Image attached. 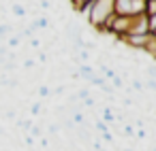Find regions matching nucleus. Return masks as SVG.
<instances>
[{
    "instance_id": "nucleus-1",
    "label": "nucleus",
    "mask_w": 156,
    "mask_h": 151,
    "mask_svg": "<svg viewBox=\"0 0 156 151\" xmlns=\"http://www.w3.org/2000/svg\"><path fill=\"white\" fill-rule=\"evenodd\" d=\"M113 13V0H94L92 7H90V13L86 15V22L98 32L103 22Z\"/></svg>"
},
{
    "instance_id": "nucleus-2",
    "label": "nucleus",
    "mask_w": 156,
    "mask_h": 151,
    "mask_svg": "<svg viewBox=\"0 0 156 151\" xmlns=\"http://www.w3.org/2000/svg\"><path fill=\"white\" fill-rule=\"evenodd\" d=\"M113 13L135 17L145 13V0H113Z\"/></svg>"
},
{
    "instance_id": "nucleus-3",
    "label": "nucleus",
    "mask_w": 156,
    "mask_h": 151,
    "mask_svg": "<svg viewBox=\"0 0 156 151\" xmlns=\"http://www.w3.org/2000/svg\"><path fill=\"white\" fill-rule=\"evenodd\" d=\"M152 41H154L152 34H126L120 43H124V47H128L133 51H143L145 53V49H147V45Z\"/></svg>"
},
{
    "instance_id": "nucleus-4",
    "label": "nucleus",
    "mask_w": 156,
    "mask_h": 151,
    "mask_svg": "<svg viewBox=\"0 0 156 151\" xmlns=\"http://www.w3.org/2000/svg\"><path fill=\"white\" fill-rule=\"evenodd\" d=\"M128 34H150V24H147V15H145V13L130 17Z\"/></svg>"
},
{
    "instance_id": "nucleus-5",
    "label": "nucleus",
    "mask_w": 156,
    "mask_h": 151,
    "mask_svg": "<svg viewBox=\"0 0 156 151\" xmlns=\"http://www.w3.org/2000/svg\"><path fill=\"white\" fill-rule=\"evenodd\" d=\"M41 113H43V102H41V100L32 102V104H30V117H37V115H41Z\"/></svg>"
},
{
    "instance_id": "nucleus-6",
    "label": "nucleus",
    "mask_w": 156,
    "mask_h": 151,
    "mask_svg": "<svg viewBox=\"0 0 156 151\" xmlns=\"http://www.w3.org/2000/svg\"><path fill=\"white\" fill-rule=\"evenodd\" d=\"M156 13V0H145V15H154Z\"/></svg>"
},
{
    "instance_id": "nucleus-7",
    "label": "nucleus",
    "mask_w": 156,
    "mask_h": 151,
    "mask_svg": "<svg viewBox=\"0 0 156 151\" xmlns=\"http://www.w3.org/2000/svg\"><path fill=\"white\" fill-rule=\"evenodd\" d=\"M13 15L15 17H26V7L24 5H13Z\"/></svg>"
},
{
    "instance_id": "nucleus-8",
    "label": "nucleus",
    "mask_w": 156,
    "mask_h": 151,
    "mask_svg": "<svg viewBox=\"0 0 156 151\" xmlns=\"http://www.w3.org/2000/svg\"><path fill=\"white\" fill-rule=\"evenodd\" d=\"M43 45H41V39H37V36H30V49H41Z\"/></svg>"
},
{
    "instance_id": "nucleus-9",
    "label": "nucleus",
    "mask_w": 156,
    "mask_h": 151,
    "mask_svg": "<svg viewBox=\"0 0 156 151\" xmlns=\"http://www.w3.org/2000/svg\"><path fill=\"white\" fill-rule=\"evenodd\" d=\"M17 126H20L22 130H30V126H32V119H17Z\"/></svg>"
},
{
    "instance_id": "nucleus-10",
    "label": "nucleus",
    "mask_w": 156,
    "mask_h": 151,
    "mask_svg": "<svg viewBox=\"0 0 156 151\" xmlns=\"http://www.w3.org/2000/svg\"><path fill=\"white\" fill-rule=\"evenodd\" d=\"M150 34H152V36H154V39H156V30H154V32H150Z\"/></svg>"
}]
</instances>
